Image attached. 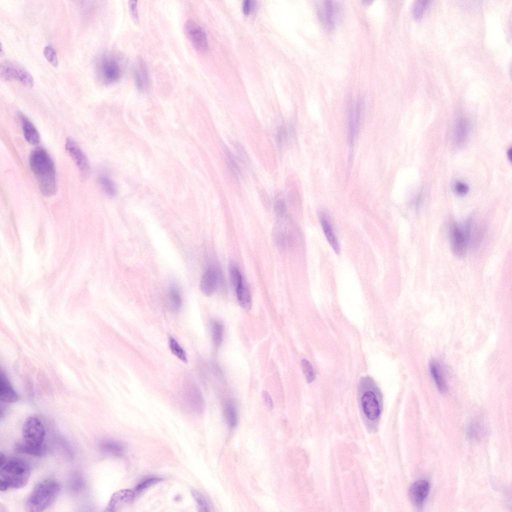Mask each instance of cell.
<instances>
[{
	"label": "cell",
	"mask_w": 512,
	"mask_h": 512,
	"mask_svg": "<svg viewBox=\"0 0 512 512\" xmlns=\"http://www.w3.org/2000/svg\"><path fill=\"white\" fill-rule=\"evenodd\" d=\"M251 1H249V0H247V1H245L244 2V4H243V11H244V13L246 15H248L249 14L250 11H251Z\"/></svg>",
	"instance_id": "7bdbcfd3"
},
{
	"label": "cell",
	"mask_w": 512,
	"mask_h": 512,
	"mask_svg": "<svg viewBox=\"0 0 512 512\" xmlns=\"http://www.w3.org/2000/svg\"><path fill=\"white\" fill-rule=\"evenodd\" d=\"M169 346L171 351L175 356L183 362L187 363V357L185 352L173 338H170Z\"/></svg>",
	"instance_id": "83f0119b"
},
{
	"label": "cell",
	"mask_w": 512,
	"mask_h": 512,
	"mask_svg": "<svg viewBox=\"0 0 512 512\" xmlns=\"http://www.w3.org/2000/svg\"><path fill=\"white\" fill-rule=\"evenodd\" d=\"M302 367L308 383H312L316 375L311 363L306 359L302 361Z\"/></svg>",
	"instance_id": "4dcf8cb0"
},
{
	"label": "cell",
	"mask_w": 512,
	"mask_h": 512,
	"mask_svg": "<svg viewBox=\"0 0 512 512\" xmlns=\"http://www.w3.org/2000/svg\"><path fill=\"white\" fill-rule=\"evenodd\" d=\"M274 237L277 246L280 249H284L285 246V239L283 233H276Z\"/></svg>",
	"instance_id": "b9f144b4"
},
{
	"label": "cell",
	"mask_w": 512,
	"mask_h": 512,
	"mask_svg": "<svg viewBox=\"0 0 512 512\" xmlns=\"http://www.w3.org/2000/svg\"><path fill=\"white\" fill-rule=\"evenodd\" d=\"M225 153L227 162L232 172L236 176L240 175L241 174V171L235 160V157L228 149L225 150Z\"/></svg>",
	"instance_id": "d6a6232c"
},
{
	"label": "cell",
	"mask_w": 512,
	"mask_h": 512,
	"mask_svg": "<svg viewBox=\"0 0 512 512\" xmlns=\"http://www.w3.org/2000/svg\"><path fill=\"white\" fill-rule=\"evenodd\" d=\"M135 496V492L130 490H123L114 493L111 497L105 511L116 512L121 505L130 502Z\"/></svg>",
	"instance_id": "ac0fdd59"
},
{
	"label": "cell",
	"mask_w": 512,
	"mask_h": 512,
	"mask_svg": "<svg viewBox=\"0 0 512 512\" xmlns=\"http://www.w3.org/2000/svg\"><path fill=\"white\" fill-rule=\"evenodd\" d=\"M60 491V484L55 480L47 479L38 483L29 496L27 503L28 511L42 512L56 500Z\"/></svg>",
	"instance_id": "277c9868"
},
{
	"label": "cell",
	"mask_w": 512,
	"mask_h": 512,
	"mask_svg": "<svg viewBox=\"0 0 512 512\" xmlns=\"http://www.w3.org/2000/svg\"><path fill=\"white\" fill-rule=\"evenodd\" d=\"M184 31L192 45L198 51L205 52L208 49V43L205 31L194 21L189 20L185 24Z\"/></svg>",
	"instance_id": "9c48e42d"
},
{
	"label": "cell",
	"mask_w": 512,
	"mask_h": 512,
	"mask_svg": "<svg viewBox=\"0 0 512 512\" xmlns=\"http://www.w3.org/2000/svg\"><path fill=\"white\" fill-rule=\"evenodd\" d=\"M134 77L136 87L141 92H147L150 87V79L147 67L139 59L134 67Z\"/></svg>",
	"instance_id": "4fadbf2b"
},
{
	"label": "cell",
	"mask_w": 512,
	"mask_h": 512,
	"mask_svg": "<svg viewBox=\"0 0 512 512\" xmlns=\"http://www.w3.org/2000/svg\"><path fill=\"white\" fill-rule=\"evenodd\" d=\"M0 397L1 401L5 403H14L19 399L18 394L13 389L6 375L2 372L0 382Z\"/></svg>",
	"instance_id": "ffe728a7"
},
{
	"label": "cell",
	"mask_w": 512,
	"mask_h": 512,
	"mask_svg": "<svg viewBox=\"0 0 512 512\" xmlns=\"http://www.w3.org/2000/svg\"><path fill=\"white\" fill-rule=\"evenodd\" d=\"M470 228L469 223L465 227L457 224H453L451 227V247L455 256L462 257L465 255L470 238Z\"/></svg>",
	"instance_id": "52a82bcc"
},
{
	"label": "cell",
	"mask_w": 512,
	"mask_h": 512,
	"mask_svg": "<svg viewBox=\"0 0 512 512\" xmlns=\"http://www.w3.org/2000/svg\"><path fill=\"white\" fill-rule=\"evenodd\" d=\"M162 480V479L161 478L154 477L146 479L142 481L137 486L134 492L135 493L136 492H140L146 488H148L149 487L157 483Z\"/></svg>",
	"instance_id": "836d02e7"
},
{
	"label": "cell",
	"mask_w": 512,
	"mask_h": 512,
	"mask_svg": "<svg viewBox=\"0 0 512 512\" xmlns=\"http://www.w3.org/2000/svg\"><path fill=\"white\" fill-rule=\"evenodd\" d=\"M427 1L421 0L416 2L413 7V14L416 19H419L422 17L424 12L427 5Z\"/></svg>",
	"instance_id": "e575fe53"
},
{
	"label": "cell",
	"mask_w": 512,
	"mask_h": 512,
	"mask_svg": "<svg viewBox=\"0 0 512 512\" xmlns=\"http://www.w3.org/2000/svg\"><path fill=\"white\" fill-rule=\"evenodd\" d=\"M470 131L469 122L465 119H460L457 122L454 132L455 143L458 146H463L467 143Z\"/></svg>",
	"instance_id": "d6986e66"
},
{
	"label": "cell",
	"mask_w": 512,
	"mask_h": 512,
	"mask_svg": "<svg viewBox=\"0 0 512 512\" xmlns=\"http://www.w3.org/2000/svg\"><path fill=\"white\" fill-rule=\"evenodd\" d=\"M125 66V60L121 55L114 53H106L97 61V76L103 84H113L122 76Z\"/></svg>",
	"instance_id": "5b68a950"
},
{
	"label": "cell",
	"mask_w": 512,
	"mask_h": 512,
	"mask_svg": "<svg viewBox=\"0 0 512 512\" xmlns=\"http://www.w3.org/2000/svg\"><path fill=\"white\" fill-rule=\"evenodd\" d=\"M224 286V279L220 268L210 266L202 276L200 289L203 293L210 296L217 289H223Z\"/></svg>",
	"instance_id": "ba28073f"
},
{
	"label": "cell",
	"mask_w": 512,
	"mask_h": 512,
	"mask_svg": "<svg viewBox=\"0 0 512 512\" xmlns=\"http://www.w3.org/2000/svg\"><path fill=\"white\" fill-rule=\"evenodd\" d=\"M129 7L131 17L134 21L138 22L139 16L137 9V1H130L129 2Z\"/></svg>",
	"instance_id": "f35d334b"
},
{
	"label": "cell",
	"mask_w": 512,
	"mask_h": 512,
	"mask_svg": "<svg viewBox=\"0 0 512 512\" xmlns=\"http://www.w3.org/2000/svg\"><path fill=\"white\" fill-rule=\"evenodd\" d=\"M21 122L24 137L32 145H37L40 142L39 134L32 122L22 113L19 114Z\"/></svg>",
	"instance_id": "e0dca14e"
},
{
	"label": "cell",
	"mask_w": 512,
	"mask_h": 512,
	"mask_svg": "<svg viewBox=\"0 0 512 512\" xmlns=\"http://www.w3.org/2000/svg\"><path fill=\"white\" fill-rule=\"evenodd\" d=\"M454 190L456 194L461 195V196H464V195L467 194L469 191V187L466 184L458 182L455 183L454 186Z\"/></svg>",
	"instance_id": "8d00e7d4"
},
{
	"label": "cell",
	"mask_w": 512,
	"mask_h": 512,
	"mask_svg": "<svg viewBox=\"0 0 512 512\" xmlns=\"http://www.w3.org/2000/svg\"><path fill=\"white\" fill-rule=\"evenodd\" d=\"M274 210L278 216H282L286 212V204L283 200H277L275 204Z\"/></svg>",
	"instance_id": "74e56055"
},
{
	"label": "cell",
	"mask_w": 512,
	"mask_h": 512,
	"mask_svg": "<svg viewBox=\"0 0 512 512\" xmlns=\"http://www.w3.org/2000/svg\"><path fill=\"white\" fill-rule=\"evenodd\" d=\"M44 55L47 61L53 66L57 67L58 66L57 55L54 48L52 46H48L45 48Z\"/></svg>",
	"instance_id": "1f68e13d"
},
{
	"label": "cell",
	"mask_w": 512,
	"mask_h": 512,
	"mask_svg": "<svg viewBox=\"0 0 512 512\" xmlns=\"http://www.w3.org/2000/svg\"><path fill=\"white\" fill-rule=\"evenodd\" d=\"M511 154H512V151H511V149H510L508 151V158L510 159V161H511V155H512Z\"/></svg>",
	"instance_id": "f6af8a7d"
},
{
	"label": "cell",
	"mask_w": 512,
	"mask_h": 512,
	"mask_svg": "<svg viewBox=\"0 0 512 512\" xmlns=\"http://www.w3.org/2000/svg\"><path fill=\"white\" fill-rule=\"evenodd\" d=\"M7 462V459L2 453H1V457H0V467H2L5 463Z\"/></svg>",
	"instance_id": "ee69618b"
},
{
	"label": "cell",
	"mask_w": 512,
	"mask_h": 512,
	"mask_svg": "<svg viewBox=\"0 0 512 512\" xmlns=\"http://www.w3.org/2000/svg\"><path fill=\"white\" fill-rule=\"evenodd\" d=\"M262 396L267 407L269 410H272L274 407V404L269 393L266 391H263L262 392Z\"/></svg>",
	"instance_id": "60d3db41"
},
{
	"label": "cell",
	"mask_w": 512,
	"mask_h": 512,
	"mask_svg": "<svg viewBox=\"0 0 512 512\" xmlns=\"http://www.w3.org/2000/svg\"><path fill=\"white\" fill-rule=\"evenodd\" d=\"M99 186L104 193L111 197H113L117 194V187L115 183L108 177L102 175L98 180Z\"/></svg>",
	"instance_id": "4316f807"
},
{
	"label": "cell",
	"mask_w": 512,
	"mask_h": 512,
	"mask_svg": "<svg viewBox=\"0 0 512 512\" xmlns=\"http://www.w3.org/2000/svg\"><path fill=\"white\" fill-rule=\"evenodd\" d=\"M168 296L171 308L175 312L179 311L182 307V300L180 292L176 286L171 287Z\"/></svg>",
	"instance_id": "d4e9b609"
},
{
	"label": "cell",
	"mask_w": 512,
	"mask_h": 512,
	"mask_svg": "<svg viewBox=\"0 0 512 512\" xmlns=\"http://www.w3.org/2000/svg\"><path fill=\"white\" fill-rule=\"evenodd\" d=\"M224 327L220 321H215L212 325V340L214 345L218 347L222 342L224 335Z\"/></svg>",
	"instance_id": "484cf974"
},
{
	"label": "cell",
	"mask_w": 512,
	"mask_h": 512,
	"mask_svg": "<svg viewBox=\"0 0 512 512\" xmlns=\"http://www.w3.org/2000/svg\"><path fill=\"white\" fill-rule=\"evenodd\" d=\"M430 371L439 391L445 393L447 390V385L441 365L437 361H432L430 363Z\"/></svg>",
	"instance_id": "2e32d148"
},
{
	"label": "cell",
	"mask_w": 512,
	"mask_h": 512,
	"mask_svg": "<svg viewBox=\"0 0 512 512\" xmlns=\"http://www.w3.org/2000/svg\"><path fill=\"white\" fill-rule=\"evenodd\" d=\"M22 434V442L15 447L17 452L35 456L44 455L46 430L39 419L35 417L28 418L24 424Z\"/></svg>",
	"instance_id": "7a4b0ae2"
},
{
	"label": "cell",
	"mask_w": 512,
	"mask_h": 512,
	"mask_svg": "<svg viewBox=\"0 0 512 512\" xmlns=\"http://www.w3.org/2000/svg\"><path fill=\"white\" fill-rule=\"evenodd\" d=\"M23 68L15 62L5 61L1 65V76L5 80L18 81Z\"/></svg>",
	"instance_id": "44dd1931"
},
{
	"label": "cell",
	"mask_w": 512,
	"mask_h": 512,
	"mask_svg": "<svg viewBox=\"0 0 512 512\" xmlns=\"http://www.w3.org/2000/svg\"><path fill=\"white\" fill-rule=\"evenodd\" d=\"M66 149L73 160L79 168L84 176L89 174L90 166L87 157L74 140L68 138L66 143Z\"/></svg>",
	"instance_id": "8fae6325"
},
{
	"label": "cell",
	"mask_w": 512,
	"mask_h": 512,
	"mask_svg": "<svg viewBox=\"0 0 512 512\" xmlns=\"http://www.w3.org/2000/svg\"><path fill=\"white\" fill-rule=\"evenodd\" d=\"M101 448L105 453L114 456L122 454L125 450L123 445L110 439L103 440L101 443Z\"/></svg>",
	"instance_id": "cb8c5ba5"
},
{
	"label": "cell",
	"mask_w": 512,
	"mask_h": 512,
	"mask_svg": "<svg viewBox=\"0 0 512 512\" xmlns=\"http://www.w3.org/2000/svg\"><path fill=\"white\" fill-rule=\"evenodd\" d=\"M361 405L365 415L368 420L374 421L379 418L381 408L374 392L371 391L365 392L361 398Z\"/></svg>",
	"instance_id": "30bf717a"
},
{
	"label": "cell",
	"mask_w": 512,
	"mask_h": 512,
	"mask_svg": "<svg viewBox=\"0 0 512 512\" xmlns=\"http://www.w3.org/2000/svg\"><path fill=\"white\" fill-rule=\"evenodd\" d=\"M238 301L241 307L249 311L252 307V301L250 293L244 283L236 289Z\"/></svg>",
	"instance_id": "7402d4cb"
},
{
	"label": "cell",
	"mask_w": 512,
	"mask_h": 512,
	"mask_svg": "<svg viewBox=\"0 0 512 512\" xmlns=\"http://www.w3.org/2000/svg\"><path fill=\"white\" fill-rule=\"evenodd\" d=\"M319 218L324 233L331 247L337 254L340 252V247L338 239L331 223L329 216L324 212L319 213Z\"/></svg>",
	"instance_id": "5bb4252c"
},
{
	"label": "cell",
	"mask_w": 512,
	"mask_h": 512,
	"mask_svg": "<svg viewBox=\"0 0 512 512\" xmlns=\"http://www.w3.org/2000/svg\"><path fill=\"white\" fill-rule=\"evenodd\" d=\"M229 271L232 283L235 289H236L244 282L239 268L233 262H231L230 263Z\"/></svg>",
	"instance_id": "f1b7e54d"
},
{
	"label": "cell",
	"mask_w": 512,
	"mask_h": 512,
	"mask_svg": "<svg viewBox=\"0 0 512 512\" xmlns=\"http://www.w3.org/2000/svg\"><path fill=\"white\" fill-rule=\"evenodd\" d=\"M342 6L340 2L321 1L317 7L318 16L327 30H333L342 15Z\"/></svg>",
	"instance_id": "8992f818"
},
{
	"label": "cell",
	"mask_w": 512,
	"mask_h": 512,
	"mask_svg": "<svg viewBox=\"0 0 512 512\" xmlns=\"http://www.w3.org/2000/svg\"><path fill=\"white\" fill-rule=\"evenodd\" d=\"M287 139V131L286 127L281 126L278 129L276 135V141L278 147H281L284 142Z\"/></svg>",
	"instance_id": "d590c367"
},
{
	"label": "cell",
	"mask_w": 512,
	"mask_h": 512,
	"mask_svg": "<svg viewBox=\"0 0 512 512\" xmlns=\"http://www.w3.org/2000/svg\"><path fill=\"white\" fill-rule=\"evenodd\" d=\"M30 165L44 196L50 197L57 191L55 164L49 154L43 148H37L31 153Z\"/></svg>",
	"instance_id": "6da1fadb"
},
{
	"label": "cell",
	"mask_w": 512,
	"mask_h": 512,
	"mask_svg": "<svg viewBox=\"0 0 512 512\" xmlns=\"http://www.w3.org/2000/svg\"><path fill=\"white\" fill-rule=\"evenodd\" d=\"M361 105L357 102L351 107L350 111L349 122V140L351 145H353L357 135L361 120Z\"/></svg>",
	"instance_id": "9a60e30c"
},
{
	"label": "cell",
	"mask_w": 512,
	"mask_h": 512,
	"mask_svg": "<svg viewBox=\"0 0 512 512\" xmlns=\"http://www.w3.org/2000/svg\"><path fill=\"white\" fill-rule=\"evenodd\" d=\"M236 148L241 161L244 163H248V158L247 154L242 146L240 144H238L236 145Z\"/></svg>",
	"instance_id": "ab89813d"
},
{
	"label": "cell",
	"mask_w": 512,
	"mask_h": 512,
	"mask_svg": "<svg viewBox=\"0 0 512 512\" xmlns=\"http://www.w3.org/2000/svg\"><path fill=\"white\" fill-rule=\"evenodd\" d=\"M192 494L197 503L199 512H206L210 511L208 503L202 494L196 490H193Z\"/></svg>",
	"instance_id": "f546056e"
},
{
	"label": "cell",
	"mask_w": 512,
	"mask_h": 512,
	"mask_svg": "<svg viewBox=\"0 0 512 512\" xmlns=\"http://www.w3.org/2000/svg\"><path fill=\"white\" fill-rule=\"evenodd\" d=\"M30 475L31 468L26 461L17 459L7 461L1 467L0 489L6 491L10 488H22L27 484Z\"/></svg>",
	"instance_id": "3957f363"
},
{
	"label": "cell",
	"mask_w": 512,
	"mask_h": 512,
	"mask_svg": "<svg viewBox=\"0 0 512 512\" xmlns=\"http://www.w3.org/2000/svg\"><path fill=\"white\" fill-rule=\"evenodd\" d=\"M430 489L429 483L419 480L414 483L409 490L411 501L416 507H421L427 499Z\"/></svg>",
	"instance_id": "7c38bea8"
},
{
	"label": "cell",
	"mask_w": 512,
	"mask_h": 512,
	"mask_svg": "<svg viewBox=\"0 0 512 512\" xmlns=\"http://www.w3.org/2000/svg\"><path fill=\"white\" fill-rule=\"evenodd\" d=\"M224 417L230 428L235 427L238 422V412L234 403L229 401L226 404L224 409Z\"/></svg>",
	"instance_id": "603a6c76"
}]
</instances>
